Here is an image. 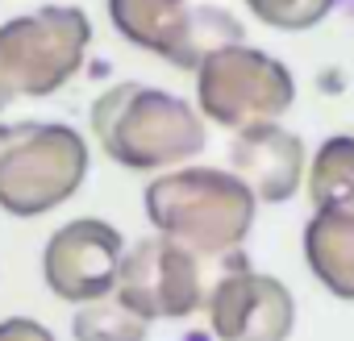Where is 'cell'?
Instances as JSON below:
<instances>
[{
	"label": "cell",
	"mask_w": 354,
	"mask_h": 341,
	"mask_svg": "<svg viewBox=\"0 0 354 341\" xmlns=\"http://www.w3.org/2000/svg\"><path fill=\"white\" fill-rule=\"evenodd\" d=\"M154 233L196 250L201 258L242 254L246 233L254 229L259 196L221 166H180L150 179L142 192Z\"/></svg>",
	"instance_id": "6da1fadb"
},
{
	"label": "cell",
	"mask_w": 354,
	"mask_h": 341,
	"mask_svg": "<svg viewBox=\"0 0 354 341\" xmlns=\"http://www.w3.org/2000/svg\"><path fill=\"white\" fill-rule=\"evenodd\" d=\"M96 146L129 170H171L196 158L209 142L205 117L162 88L113 84L92 100Z\"/></svg>",
	"instance_id": "7a4b0ae2"
},
{
	"label": "cell",
	"mask_w": 354,
	"mask_h": 341,
	"mask_svg": "<svg viewBox=\"0 0 354 341\" xmlns=\"http://www.w3.org/2000/svg\"><path fill=\"white\" fill-rule=\"evenodd\" d=\"M92 21L75 5H42L0 26V113L17 100L55 96L84 67Z\"/></svg>",
	"instance_id": "3957f363"
},
{
	"label": "cell",
	"mask_w": 354,
	"mask_h": 341,
	"mask_svg": "<svg viewBox=\"0 0 354 341\" xmlns=\"http://www.w3.org/2000/svg\"><path fill=\"white\" fill-rule=\"evenodd\" d=\"M88 142L71 125L21 121L0 154V208L9 217H42L67 204L88 179Z\"/></svg>",
	"instance_id": "277c9868"
},
{
	"label": "cell",
	"mask_w": 354,
	"mask_h": 341,
	"mask_svg": "<svg viewBox=\"0 0 354 341\" xmlns=\"http://www.w3.org/2000/svg\"><path fill=\"white\" fill-rule=\"evenodd\" d=\"M113 30L180 71H201L213 55L242 46V21L221 5H192V0H109Z\"/></svg>",
	"instance_id": "5b68a950"
},
{
	"label": "cell",
	"mask_w": 354,
	"mask_h": 341,
	"mask_svg": "<svg viewBox=\"0 0 354 341\" xmlns=\"http://www.w3.org/2000/svg\"><path fill=\"white\" fill-rule=\"evenodd\" d=\"M221 266H225V258L221 262L201 258L196 250L154 233L125 250L113 295L146 320H184L209 304V291H213Z\"/></svg>",
	"instance_id": "8992f818"
},
{
	"label": "cell",
	"mask_w": 354,
	"mask_h": 341,
	"mask_svg": "<svg viewBox=\"0 0 354 341\" xmlns=\"http://www.w3.org/2000/svg\"><path fill=\"white\" fill-rule=\"evenodd\" d=\"M196 104L213 125L242 133L250 125L279 121L296 104V79L275 55L242 42L196 71Z\"/></svg>",
	"instance_id": "52a82bcc"
},
{
	"label": "cell",
	"mask_w": 354,
	"mask_h": 341,
	"mask_svg": "<svg viewBox=\"0 0 354 341\" xmlns=\"http://www.w3.org/2000/svg\"><path fill=\"white\" fill-rule=\"evenodd\" d=\"M205 312L217 341H288L296 329V295L275 275L250 271L246 254L225 258Z\"/></svg>",
	"instance_id": "ba28073f"
},
{
	"label": "cell",
	"mask_w": 354,
	"mask_h": 341,
	"mask_svg": "<svg viewBox=\"0 0 354 341\" xmlns=\"http://www.w3.org/2000/svg\"><path fill=\"white\" fill-rule=\"evenodd\" d=\"M125 262V242L109 221L80 217L50 233L42 250V279L67 304H96L117 291V275Z\"/></svg>",
	"instance_id": "9c48e42d"
},
{
	"label": "cell",
	"mask_w": 354,
	"mask_h": 341,
	"mask_svg": "<svg viewBox=\"0 0 354 341\" xmlns=\"http://www.w3.org/2000/svg\"><path fill=\"white\" fill-rule=\"evenodd\" d=\"M234 175L259 196V204H288L304 188V142L279 121L250 125L234 133L230 146Z\"/></svg>",
	"instance_id": "30bf717a"
},
{
	"label": "cell",
	"mask_w": 354,
	"mask_h": 341,
	"mask_svg": "<svg viewBox=\"0 0 354 341\" xmlns=\"http://www.w3.org/2000/svg\"><path fill=\"white\" fill-rule=\"evenodd\" d=\"M304 262L329 295L354 304V208L313 213L304 225Z\"/></svg>",
	"instance_id": "8fae6325"
},
{
	"label": "cell",
	"mask_w": 354,
	"mask_h": 341,
	"mask_svg": "<svg viewBox=\"0 0 354 341\" xmlns=\"http://www.w3.org/2000/svg\"><path fill=\"white\" fill-rule=\"evenodd\" d=\"M308 200L317 213L354 208V137L350 133H333L317 146L308 162Z\"/></svg>",
	"instance_id": "7c38bea8"
},
{
	"label": "cell",
	"mask_w": 354,
	"mask_h": 341,
	"mask_svg": "<svg viewBox=\"0 0 354 341\" xmlns=\"http://www.w3.org/2000/svg\"><path fill=\"white\" fill-rule=\"evenodd\" d=\"M71 333H75V341H146L150 320L138 316L117 295H109V300L84 304L71 320Z\"/></svg>",
	"instance_id": "4fadbf2b"
},
{
	"label": "cell",
	"mask_w": 354,
	"mask_h": 341,
	"mask_svg": "<svg viewBox=\"0 0 354 341\" xmlns=\"http://www.w3.org/2000/svg\"><path fill=\"white\" fill-rule=\"evenodd\" d=\"M333 5H337V0H246V9L263 26L283 30V34H300V30L321 26L333 13Z\"/></svg>",
	"instance_id": "5bb4252c"
},
{
	"label": "cell",
	"mask_w": 354,
	"mask_h": 341,
	"mask_svg": "<svg viewBox=\"0 0 354 341\" xmlns=\"http://www.w3.org/2000/svg\"><path fill=\"white\" fill-rule=\"evenodd\" d=\"M0 341H55V333H50L42 320L9 316V320H0Z\"/></svg>",
	"instance_id": "9a60e30c"
},
{
	"label": "cell",
	"mask_w": 354,
	"mask_h": 341,
	"mask_svg": "<svg viewBox=\"0 0 354 341\" xmlns=\"http://www.w3.org/2000/svg\"><path fill=\"white\" fill-rule=\"evenodd\" d=\"M17 137V125H0V154L9 150V142Z\"/></svg>",
	"instance_id": "2e32d148"
}]
</instances>
